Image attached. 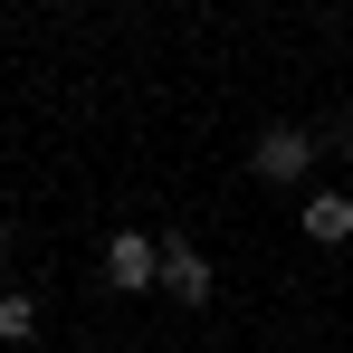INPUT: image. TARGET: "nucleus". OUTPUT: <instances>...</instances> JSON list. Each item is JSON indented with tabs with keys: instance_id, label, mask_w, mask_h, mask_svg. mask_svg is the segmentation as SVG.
Here are the masks:
<instances>
[{
	"instance_id": "1",
	"label": "nucleus",
	"mask_w": 353,
	"mask_h": 353,
	"mask_svg": "<svg viewBox=\"0 0 353 353\" xmlns=\"http://www.w3.org/2000/svg\"><path fill=\"white\" fill-rule=\"evenodd\" d=\"M315 163H325V124H258V143H248V172L268 191H305Z\"/></svg>"
},
{
	"instance_id": "2",
	"label": "nucleus",
	"mask_w": 353,
	"mask_h": 353,
	"mask_svg": "<svg viewBox=\"0 0 353 353\" xmlns=\"http://www.w3.org/2000/svg\"><path fill=\"white\" fill-rule=\"evenodd\" d=\"M105 287L115 296H153L163 287V230H105Z\"/></svg>"
},
{
	"instance_id": "3",
	"label": "nucleus",
	"mask_w": 353,
	"mask_h": 353,
	"mask_svg": "<svg viewBox=\"0 0 353 353\" xmlns=\"http://www.w3.org/2000/svg\"><path fill=\"white\" fill-rule=\"evenodd\" d=\"M163 296L172 305H210L220 296V268H210V248L191 230H163Z\"/></svg>"
},
{
	"instance_id": "4",
	"label": "nucleus",
	"mask_w": 353,
	"mask_h": 353,
	"mask_svg": "<svg viewBox=\"0 0 353 353\" xmlns=\"http://www.w3.org/2000/svg\"><path fill=\"white\" fill-rule=\"evenodd\" d=\"M305 239L315 248H344L353 239V191H305Z\"/></svg>"
},
{
	"instance_id": "5",
	"label": "nucleus",
	"mask_w": 353,
	"mask_h": 353,
	"mask_svg": "<svg viewBox=\"0 0 353 353\" xmlns=\"http://www.w3.org/2000/svg\"><path fill=\"white\" fill-rule=\"evenodd\" d=\"M39 325H48V305H39L29 287L0 296V353H29V344H39Z\"/></svg>"
},
{
	"instance_id": "6",
	"label": "nucleus",
	"mask_w": 353,
	"mask_h": 353,
	"mask_svg": "<svg viewBox=\"0 0 353 353\" xmlns=\"http://www.w3.org/2000/svg\"><path fill=\"white\" fill-rule=\"evenodd\" d=\"M0 258H10V220H0Z\"/></svg>"
}]
</instances>
